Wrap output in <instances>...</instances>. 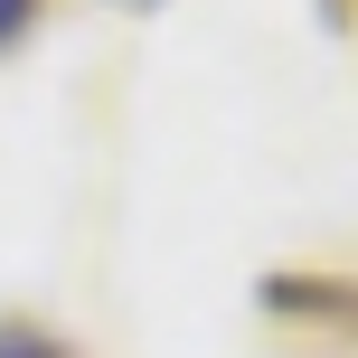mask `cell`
<instances>
[{
    "instance_id": "cell-1",
    "label": "cell",
    "mask_w": 358,
    "mask_h": 358,
    "mask_svg": "<svg viewBox=\"0 0 358 358\" xmlns=\"http://www.w3.org/2000/svg\"><path fill=\"white\" fill-rule=\"evenodd\" d=\"M0 358H66V349L38 340V330H0Z\"/></svg>"
},
{
    "instance_id": "cell-2",
    "label": "cell",
    "mask_w": 358,
    "mask_h": 358,
    "mask_svg": "<svg viewBox=\"0 0 358 358\" xmlns=\"http://www.w3.org/2000/svg\"><path fill=\"white\" fill-rule=\"evenodd\" d=\"M29 10H38V0H0V48H10V38L29 29Z\"/></svg>"
}]
</instances>
